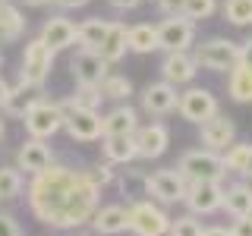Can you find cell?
Instances as JSON below:
<instances>
[{
  "mask_svg": "<svg viewBox=\"0 0 252 236\" xmlns=\"http://www.w3.org/2000/svg\"><path fill=\"white\" fill-rule=\"evenodd\" d=\"M26 195L38 224L51 230H79L92 224L94 211L101 208V186L94 183L92 170H76L66 164H51L35 173Z\"/></svg>",
  "mask_w": 252,
  "mask_h": 236,
  "instance_id": "obj_1",
  "label": "cell"
},
{
  "mask_svg": "<svg viewBox=\"0 0 252 236\" xmlns=\"http://www.w3.org/2000/svg\"><path fill=\"white\" fill-rule=\"evenodd\" d=\"M177 170L183 173L186 183H224V177H227L224 157L218 151H208V148L183 151V157L177 161Z\"/></svg>",
  "mask_w": 252,
  "mask_h": 236,
  "instance_id": "obj_2",
  "label": "cell"
},
{
  "mask_svg": "<svg viewBox=\"0 0 252 236\" xmlns=\"http://www.w3.org/2000/svg\"><path fill=\"white\" fill-rule=\"evenodd\" d=\"M126 217H129V233L136 236H167L170 230V214L152 199H139L126 205Z\"/></svg>",
  "mask_w": 252,
  "mask_h": 236,
  "instance_id": "obj_3",
  "label": "cell"
},
{
  "mask_svg": "<svg viewBox=\"0 0 252 236\" xmlns=\"http://www.w3.org/2000/svg\"><path fill=\"white\" fill-rule=\"evenodd\" d=\"M54 60H57V51H51L41 38H32V41H26L19 82L32 85V88H44L47 76H51V69H54Z\"/></svg>",
  "mask_w": 252,
  "mask_h": 236,
  "instance_id": "obj_4",
  "label": "cell"
},
{
  "mask_svg": "<svg viewBox=\"0 0 252 236\" xmlns=\"http://www.w3.org/2000/svg\"><path fill=\"white\" fill-rule=\"evenodd\" d=\"M192 60L195 66L211 69V73H230L233 66H240V44L230 38H208L195 47Z\"/></svg>",
  "mask_w": 252,
  "mask_h": 236,
  "instance_id": "obj_5",
  "label": "cell"
},
{
  "mask_svg": "<svg viewBox=\"0 0 252 236\" xmlns=\"http://www.w3.org/2000/svg\"><path fill=\"white\" fill-rule=\"evenodd\" d=\"M22 126H26L29 139L47 142L51 136H57L63 129V104L60 101H51V98H41L26 117H22Z\"/></svg>",
  "mask_w": 252,
  "mask_h": 236,
  "instance_id": "obj_6",
  "label": "cell"
},
{
  "mask_svg": "<svg viewBox=\"0 0 252 236\" xmlns=\"http://www.w3.org/2000/svg\"><path fill=\"white\" fill-rule=\"evenodd\" d=\"M63 104V129L73 142H98L104 139V117L98 110H82V107H69V101Z\"/></svg>",
  "mask_w": 252,
  "mask_h": 236,
  "instance_id": "obj_7",
  "label": "cell"
},
{
  "mask_svg": "<svg viewBox=\"0 0 252 236\" xmlns=\"http://www.w3.org/2000/svg\"><path fill=\"white\" fill-rule=\"evenodd\" d=\"M186 189L189 183L183 179V173L177 167H164V170H155L145 177V195H152L158 205H177L186 199Z\"/></svg>",
  "mask_w": 252,
  "mask_h": 236,
  "instance_id": "obj_8",
  "label": "cell"
},
{
  "mask_svg": "<svg viewBox=\"0 0 252 236\" xmlns=\"http://www.w3.org/2000/svg\"><path fill=\"white\" fill-rule=\"evenodd\" d=\"M177 114L183 117L186 123L202 126L205 120H211L215 114H220V107H218V98L211 94V88H199V85H192V88L180 91Z\"/></svg>",
  "mask_w": 252,
  "mask_h": 236,
  "instance_id": "obj_9",
  "label": "cell"
},
{
  "mask_svg": "<svg viewBox=\"0 0 252 236\" xmlns=\"http://www.w3.org/2000/svg\"><path fill=\"white\" fill-rule=\"evenodd\" d=\"M183 205L192 217H208L224 208V183H189Z\"/></svg>",
  "mask_w": 252,
  "mask_h": 236,
  "instance_id": "obj_10",
  "label": "cell"
},
{
  "mask_svg": "<svg viewBox=\"0 0 252 236\" xmlns=\"http://www.w3.org/2000/svg\"><path fill=\"white\" fill-rule=\"evenodd\" d=\"M195 41V22L186 16H167L158 26V47L167 54L177 51H189V44Z\"/></svg>",
  "mask_w": 252,
  "mask_h": 236,
  "instance_id": "obj_11",
  "label": "cell"
},
{
  "mask_svg": "<svg viewBox=\"0 0 252 236\" xmlns=\"http://www.w3.org/2000/svg\"><path fill=\"white\" fill-rule=\"evenodd\" d=\"M69 69H73L76 85H85V88H101V82L110 76V63L101 60L98 51H79L69 60Z\"/></svg>",
  "mask_w": 252,
  "mask_h": 236,
  "instance_id": "obj_12",
  "label": "cell"
},
{
  "mask_svg": "<svg viewBox=\"0 0 252 236\" xmlns=\"http://www.w3.org/2000/svg\"><path fill=\"white\" fill-rule=\"evenodd\" d=\"M199 139H202V145L208 148V151H218V154H224L227 148L236 142V126L230 117H224V114H215L211 120H205L199 126Z\"/></svg>",
  "mask_w": 252,
  "mask_h": 236,
  "instance_id": "obj_13",
  "label": "cell"
},
{
  "mask_svg": "<svg viewBox=\"0 0 252 236\" xmlns=\"http://www.w3.org/2000/svg\"><path fill=\"white\" fill-rule=\"evenodd\" d=\"M180 104V91H177V85H170V82H152V85H145V91H142V110L145 114H152V117H167L173 114Z\"/></svg>",
  "mask_w": 252,
  "mask_h": 236,
  "instance_id": "obj_14",
  "label": "cell"
},
{
  "mask_svg": "<svg viewBox=\"0 0 252 236\" xmlns=\"http://www.w3.org/2000/svg\"><path fill=\"white\" fill-rule=\"evenodd\" d=\"M136 157H145V161H155V157H161L167 151L170 145V129L164 123H148V126H139L136 136Z\"/></svg>",
  "mask_w": 252,
  "mask_h": 236,
  "instance_id": "obj_15",
  "label": "cell"
},
{
  "mask_svg": "<svg viewBox=\"0 0 252 236\" xmlns=\"http://www.w3.org/2000/svg\"><path fill=\"white\" fill-rule=\"evenodd\" d=\"M54 164V151L51 145L41 139H26L19 148H16V167L22 173H29V177H35V173L47 170Z\"/></svg>",
  "mask_w": 252,
  "mask_h": 236,
  "instance_id": "obj_16",
  "label": "cell"
},
{
  "mask_svg": "<svg viewBox=\"0 0 252 236\" xmlns=\"http://www.w3.org/2000/svg\"><path fill=\"white\" fill-rule=\"evenodd\" d=\"M41 41L51 47V51H66L69 44H76V22L66 19V16H47L41 22Z\"/></svg>",
  "mask_w": 252,
  "mask_h": 236,
  "instance_id": "obj_17",
  "label": "cell"
},
{
  "mask_svg": "<svg viewBox=\"0 0 252 236\" xmlns=\"http://www.w3.org/2000/svg\"><path fill=\"white\" fill-rule=\"evenodd\" d=\"M199 73V66H195L192 54L189 51H177V54H167V57L161 60V79L170 85H189Z\"/></svg>",
  "mask_w": 252,
  "mask_h": 236,
  "instance_id": "obj_18",
  "label": "cell"
},
{
  "mask_svg": "<svg viewBox=\"0 0 252 236\" xmlns=\"http://www.w3.org/2000/svg\"><path fill=\"white\" fill-rule=\"evenodd\" d=\"M92 230L98 236H120L129 230V217H126L123 205H101L92 217Z\"/></svg>",
  "mask_w": 252,
  "mask_h": 236,
  "instance_id": "obj_19",
  "label": "cell"
},
{
  "mask_svg": "<svg viewBox=\"0 0 252 236\" xmlns=\"http://www.w3.org/2000/svg\"><path fill=\"white\" fill-rule=\"evenodd\" d=\"M41 98H44L41 88H32L26 82H16V85H10V91H6V98H3L0 107H3V114H10V117H26Z\"/></svg>",
  "mask_w": 252,
  "mask_h": 236,
  "instance_id": "obj_20",
  "label": "cell"
},
{
  "mask_svg": "<svg viewBox=\"0 0 252 236\" xmlns=\"http://www.w3.org/2000/svg\"><path fill=\"white\" fill-rule=\"evenodd\" d=\"M139 129V114L129 104H117L114 110L104 114V139L110 136H136Z\"/></svg>",
  "mask_w": 252,
  "mask_h": 236,
  "instance_id": "obj_21",
  "label": "cell"
},
{
  "mask_svg": "<svg viewBox=\"0 0 252 236\" xmlns=\"http://www.w3.org/2000/svg\"><path fill=\"white\" fill-rule=\"evenodd\" d=\"M26 35V16L13 0H0V44L19 41Z\"/></svg>",
  "mask_w": 252,
  "mask_h": 236,
  "instance_id": "obj_22",
  "label": "cell"
},
{
  "mask_svg": "<svg viewBox=\"0 0 252 236\" xmlns=\"http://www.w3.org/2000/svg\"><path fill=\"white\" fill-rule=\"evenodd\" d=\"M233 220L236 217H252V186L249 183H230L224 186V208Z\"/></svg>",
  "mask_w": 252,
  "mask_h": 236,
  "instance_id": "obj_23",
  "label": "cell"
},
{
  "mask_svg": "<svg viewBox=\"0 0 252 236\" xmlns=\"http://www.w3.org/2000/svg\"><path fill=\"white\" fill-rule=\"evenodd\" d=\"M107 29H110V22L101 19V16H92V19L79 22L76 26L79 51H101V44H104V38H107Z\"/></svg>",
  "mask_w": 252,
  "mask_h": 236,
  "instance_id": "obj_24",
  "label": "cell"
},
{
  "mask_svg": "<svg viewBox=\"0 0 252 236\" xmlns=\"http://www.w3.org/2000/svg\"><path fill=\"white\" fill-rule=\"evenodd\" d=\"M126 51H129V29L123 26V22H110V29H107V38H104V44H101V60L104 63H117V60H123L126 57Z\"/></svg>",
  "mask_w": 252,
  "mask_h": 236,
  "instance_id": "obj_25",
  "label": "cell"
},
{
  "mask_svg": "<svg viewBox=\"0 0 252 236\" xmlns=\"http://www.w3.org/2000/svg\"><path fill=\"white\" fill-rule=\"evenodd\" d=\"M101 151H104V161L107 164H132L136 161V142L132 136H110V139H101Z\"/></svg>",
  "mask_w": 252,
  "mask_h": 236,
  "instance_id": "obj_26",
  "label": "cell"
},
{
  "mask_svg": "<svg viewBox=\"0 0 252 236\" xmlns=\"http://www.w3.org/2000/svg\"><path fill=\"white\" fill-rule=\"evenodd\" d=\"M227 94L236 101V104H249L252 101V69L249 66H233L227 73Z\"/></svg>",
  "mask_w": 252,
  "mask_h": 236,
  "instance_id": "obj_27",
  "label": "cell"
},
{
  "mask_svg": "<svg viewBox=\"0 0 252 236\" xmlns=\"http://www.w3.org/2000/svg\"><path fill=\"white\" fill-rule=\"evenodd\" d=\"M26 189V173L16 164H0V202H13Z\"/></svg>",
  "mask_w": 252,
  "mask_h": 236,
  "instance_id": "obj_28",
  "label": "cell"
},
{
  "mask_svg": "<svg viewBox=\"0 0 252 236\" xmlns=\"http://www.w3.org/2000/svg\"><path fill=\"white\" fill-rule=\"evenodd\" d=\"M129 51L132 54H152V51H158V26H152V22L129 26Z\"/></svg>",
  "mask_w": 252,
  "mask_h": 236,
  "instance_id": "obj_29",
  "label": "cell"
},
{
  "mask_svg": "<svg viewBox=\"0 0 252 236\" xmlns=\"http://www.w3.org/2000/svg\"><path fill=\"white\" fill-rule=\"evenodd\" d=\"M145 177L148 173L145 170H126L123 177H117V183H120V192L126 195V205H132V202H139L142 195H145Z\"/></svg>",
  "mask_w": 252,
  "mask_h": 236,
  "instance_id": "obj_30",
  "label": "cell"
},
{
  "mask_svg": "<svg viewBox=\"0 0 252 236\" xmlns=\"http://www.w3.org/2000/svg\"><path fill=\"white\" fill-rule=\"evenodd\" d=\"M249 151H252V142H233V145L220 154L227 173H243V167H246V161H249Z\"/></svg>",
  "mask_w": 252,
  "mask_h": 236,
  "instance_id": "obj_31",
  "label": "cell"
},
{
  "mask_svg": "<svg viewBox=\"0 0 252 236\" xmlns=\"http://www.w3.org/2000/svg\"><path fill=\"white\" fill-rule=\"evenodd\" d=\"M224 19L230 26H252V0H227Z\"/></svg>",
  "mask_w": 252,
  "mask_h": 236,
  "instance_id": "obj_32",
  "label": "cell"
},
{
  "mask_svg": "<svg viewBox=\"0 0 252 236\" xmlns=\"http://www.w3.org/2000/svg\"><path fill=\"white\" fill-rule=\"evenodd\" d=\"M101 94H104V98H114V101H126L132 94V82L126 76H114V73H110L104 82H101Z\"/></svg>",
  "mask_w": 252,
  "mask_h": 236,
  "instance_id": "obj_33",
  "label": "cell"
},
{
  "mask_svg": "<svg viewBox=\"0 0 252 236\" xmlns=\"http://www.w3.org/2000/svg\"><path fill=\"white\" fill-rule=\"evenodd\" d=\"M69 107H82V110H98V104L104 101L101 88H85V85H76L73 98H66Z\"/></svg>",
  "mask_w": 252,
  "mask_h": 236,
  "instance_id": "obj_34",
  "label": "cell"
},
{
  "mask_svg": "<svg viewBox=\"0 0 252 236\" xmlns=\"http://www.w3.org/2000/svg\"><path fill=\"white\" fill-rule=\"evenodd\" d=\"M202 220L199 217H192V214H180V217H173L170 220V230L167 236H202Z\"/></svg>",
  "mask_w": 252,
  "mask_h": 236,
  "instance_id": "obj_35",
  "label": "cell"
},
{
  "mask_svg": "<svg viewBox=\"0 0 252 236\" xmlns=\"http://www.w3.org/2000/svg\"><path fill=\"white\" fill-rule=\"evenodd\" d=\"M215 10H218V0H186V3H183V16L192 19V22L215 16Z\"/></svg>",
  "mask_w": 252,
  "mask_h": 236,
  "instance_id": "obj_36",
  "label": "cell"
},
{
  "mask_svg": "<svg viewBox=\"0 0 252 236\" xmlns=\"http://www.w3.org/2000/svg\"><path fill=\"white\" fill-rule=\"evenodd\" d=\"M92 177H94V183H98L101 189L104 186H110V183H117V170H114V164H98V167L92 170Z\"/></svg>",
  "mask_w": 252,
  "mask_h": 236,
  "instance_id": "obj_37",
  "label": "cell"
},
{
  "mask_svg": "<svg viewBox=\"0 0 252 236\" xmlns=\"http://www.w3.org/2000/svg\"><path fill=\"white\" fill-rule=\"evenodd\" d=\"M0 236H22V224L10 211H0Z\"/></svg>",
  "mask_w": 252,
  "mask_h": 236,
  "instance_id": "obj_38",
  "label": "cell"
},
{
  "mask_svg": "<svg viewBox=\"0 0 252 236\" xmlns=\"http://www.w3.org/2000/svg\"><path fill=\"white\" fill-rule=\"evenodd\" d=\"M158 10H161L164 16H183V3L186 0H155Z\"/></svg>",
  "mask_w": 252,
  "mask_h": 236,
  "instance_id": "obj_39",
  "label": "cell"
},
{
  "mask_svg": "<svg viewBox=\"0 0 252 236\" xmlns=\"http://www.w3.org/2000/svg\"><path fill=\"white\" fill-rule=\"evenodd\" d=\"M230 236H252V217H236L230 224Z\"/></svg>",
  "mask_w": 252,
  "mask_h": 236,
  "instance_id": "obj_40",
  "label": "cell"
},
{
  "mask_svg": "<svg viewBox=\"0 0 252 236\" xmlns=\"http://www.w3.org/2000/svg\"><path fill=\"white\" fill-rule=\"evenodd\" d=\"M240 63H243V66H249V69H252V38H249V41H243V44H240Z\"/></svg>",
  "mask_w": 252,
  "mask_h": 236,
  "instance_id": "obj_41",
  "label": "cell"
},
{
  "mask_svg": "<svg viewBox=\"0 0 252 236\" xmlns=\"http://www.w3.org/2000/svg\"><path fill=\"white\" fill-rule=\"evenodd\" d=\"M54 6H60V10H79V6H85L89 0H51Z\"/></svg>",
  "mask_w": 252,
  "mask_h": 236,
  "instance_id": "obj_42",
  "label": "cell"
},
{
  "mask_svg": "<svg viewBox=\"0 0 252 236\" xmlns=\"http://www.w3.org/2000/svg\"><path fill=\"white\" fill-rule=\"evenodd\" d=\"M114 10H136V6L142 3V0H107Z\"/></svg>",
  "mask_w": 252,
  "mask_h": 236,
  "instance_id": "obj_43",
  "label": "cell"
},
{
  "mask_svg": "<svg viewBox=\"0 0 252 236\" xmlns=\"http://www.w3.org/2000/svg\"><path fill=\"white\" fill-rule=\"evenodd\" d=\"M202 236H230V227H205Z\"/></svg>",
  "mask_w": 252,
  "mask_h": 236,
  "instance_id": "obj_44",
  "label": "cell"
},
{
  "mask_svg": "<svg viewBox=\"0 0 252 236\" xmlns=\"http://www.w3.org/2000/svg\"><path fill=\"white\" fill-rule=\"evenodd\" d=\"M22 3H26V6H35V10H41V6H47L51 0H22Z\"/></svg>",
  "mask_w": 252,
  "mask_h": 236,
  "instance_id": "obj_45",
  "label": "cell"
},
{
  "mask_svg": "<svg viewBox=\"0 0 252 236\" xmlns=\"http://www.w3.org/2000/svg\"><path fill=\"white\" fill-rule=\"evenodd\" d=\"M6 91H10V85H6V79L0 76V104H3V98H6Z\"/></svg>",
  "mask_w": 252,
  "mask_h": 236,
  "instance_id": "obj_46",
  "label": "cell"
},
{
  "mask_svg": "<svg viewBox=\"0 0 252 236\" xmlns=\"http://www.w3.org/2000/svg\"><path fill=\"white\" fill-rule=\"evenodd\" d=\"M243 177H249V179H252V151H249V161H246V167H243Z\"/></svg>",
  "mask_w": 252,
  "mask_h": 236,
  "instance_id": "obj_47",
  "label": "cell"
},
{
  "mask_svg": "<svg viewBox=\"0 0 252 236\" xmlns=\"http://www.w3.org/2000/svg\"><path fill=\"white\" fill-rule=\"evenodd\" d=\"M3 132H6V129H3V120H0V139H3Z\"/></svg>",
  "mask_w": 252,
  "mask_h": 236,
  "instance_id": "obj_48",
  "label": "cell"
},
{
  "mask_svg": "<svg viewBox=\"0 0 252 236\" xmlns=\"http://www.w3.org/2000/svg\"><path fill=\"white\" fill-rule=\"evenodd\" d=\"M0 69H3V54H0Z\"/></svg>",
  "mask_w": 252,
  "mask_h": 236,
  "instance_id": "obj_49",
  "label": "cell"
}]
</instances>
